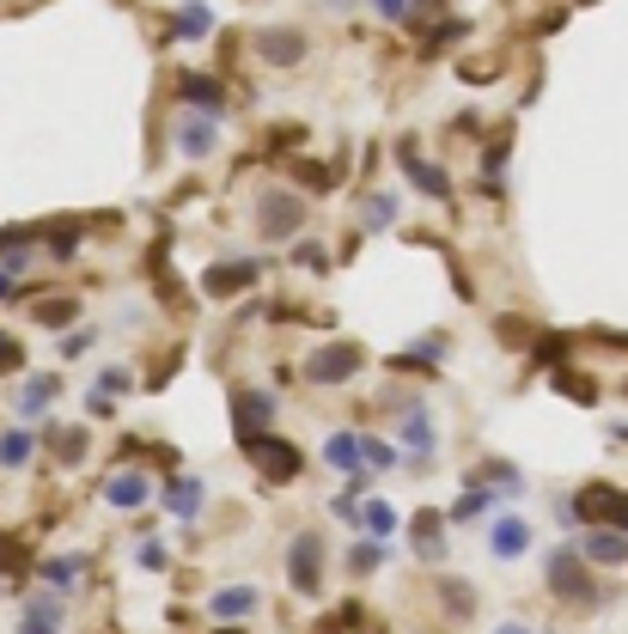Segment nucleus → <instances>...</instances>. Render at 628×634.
Returning a JSON list of instances; mask_svg holds the SVG:
<instances>
[{"mask_svg": "<svg viewBox=\"0 0 628 634\" xmlns=\"http://www.w3.org/2000/svg\"><path fill=\"white\" fill-rule=\"evenodd\" d=\"M562 531L574 525H610V531H628V489H610V482H586L574 489V501H562Z\"/></svg>", "mask_w": 628, "mask_h": 634, "instance_id": "2", "label": "nucleus"}, {"mask_svg": "<svg viewBox=\"0 0 628 634\" xmlns=\"http://www.w3.org/2000/svg\"><path fill=\"white\" fill-rule=\"evenodd\" d=\"M275 415H281V396L269 384H232V434L238 446L257 434H275Z\"/></svg>", "mask_w": 628, "mask_h": 634, "instance_id": "6", "label": "nucleus"}, {"mask_svg": "<svg viewBox=\"0 0 628 634\" xmlns=\"http://www.w3.org/2000/svg\"><path fill=\"white\" fill-rule=\"evenodd\" d=\"M105 501L117 506V513H134V506L153 501V476H147V470H117L105 482Z\"/></svg>", "mask_w": 628, "mask_h": 634, "instance_id": "21", "label": "nucleus"}, {"mask_svg": "<svg viewBox=\"0 0 628 634\" xmlns=\"http://www.w3.org/2000/svg\"><path fill=\"white\" fill-rule=\"evenodd\" d=\"M0 592H7V586H0Z\"/></svg>", "mask_w": 628, "mask_h": 634, "instance_id": "47", "label": "nucleus"}, {"mask_svg": "<svg viewBox=\"0 0 628 634\" xmlns=\"http://www.w3.org/2000/svg\"><path fill=\"white\" fill-rule=\"evenodd\" d=\"M391 226H397V196L391 189H372L360 201V232H391Z\"/></svg>", "mask_w": 628, "mask_h": 634, "instance_id": "31", "label": "nucleus"}, {"mask_svg": "<svg viewBox=\"0 0 628 634\" xmlns=\"http://www.w3.org/2000/svg\"><path fill=\"white\" fill-rule=\"evenodd\" d=\"M159 501H165V513L177 518V525H196L202 518V501H208V482H202V476H177L171 470V482H165V494H159Z\"/></svg>", "mask_w": 628, "mask_h": 634, "instance_id": "14", "label": "nucleus"}, {"mask_svg": "<svg viewBox=\"0 0 628 634\" xmlns=\"http://www.w3.org/2000/svg\"><path fill=\"white\" fill-rule=\"evenodd\" d=\"M13 568H31V555H25V543H19V537L0 531V573H13Z\"/></svg>", "mask_w": 628, "mask_h": 634, "instance_id": "40", "label": "nucleus"}, {"mask_svg": "<svg viewBox=\"0 0 628 634\" xmlns=\"http://www.w3.org/2000/svg\"><path fill=\"white\" fill-rule=\"evenodd\" d=\"M13 372H25V342L0 330V379H13Z\"/></svg>", "mask_w": 628, "mask_h": 634, "instance_id": "38", "label": "nucleus"}, {"mask_svg": "<svg viewBox=\"0 0 628 634\" xmlns=\"http://www.w3.org/2000/svg\"><path fill=\"white\" fill-rule=\"evenodd\" d=\"M55 396H62V372H37V379L19 384L13 409L25 415V427H37V422H50V403H55Z\"/></svg>", "mask_w": 628, "mask_h": 634, "instance_id": "16", "label": "nucleus"}, {"mask_svg": "<svg viewBox=\"0 0 628 634\" xmlns=\"http://www.w3.org/2000/svg\"><path fill=\"white\" fill-rule=\"evenodd\" d=\"M43 427V439H50V451H55V463H79L86 458V427H74V422H37Z\"/></svg>", "mask_w": 628, "mask_h": 634, "instance_id": "25", "label": "nucleus"}, {"mask_svg": "<svg viewBox=\"0 0 628 634\" xmlns=\"http://www.w3.org/2000/svg\"><path fill=\"white\" fill-rule=\"evenodd\" d=\"M79 238H86V226H79V220H62V226L50 232V256H55V263H67V256L79 251Z\"/></svg>", "mask_w": 628, "mask_h": 634, "instance_id": "37", "label": "nucleus"}, {"mask_svg": "<svg viewBox=\"0 0 628 634\" xmlns=\"http://www.w3.org/2000/svg\"><path fill=\"white\" fill-rule=\"evenodd\" d=\"M495 634H537V628H531V622H519V616H512V622H500Z\"/></svg>", "mask_w": 628, "mask_h": 634, "instance_id": "44", "label": "nucleus"}, {"mask_svg": "<svg viewBox=\"0 0 628 634\" xmlns=\"http://www.w3.org/2000/svg\"><path fill=\"white\" fill-rule=\"evenodd\" d=\"M305 196L300 189H262L257 196V238L262 244H293V238H305Z\"/></svg>", "mask_w": 628, "mask_h": 634, "instance_id": "3", "label": "nucleus"}, {"mask_svg": "<svg viewBox=\"0 0 628 634\" xmlns=\"http://www.w3.org/2000/svg\"><path fill=\"white\" fill-rule=\"evenodd\" d=\"M74 317H79V299H74V293H62V299H37V305H31V324H37V330H55V336H67V330H74Z\"/></svg>", "mask_w": 628, "mask_h": 634, "instance_id": "27", "label": "nucleus"}, {"mask_svg": "<svg viewBox=\"0 0 628 634\" xmlns=\"http://www.w3.org/2000/svg\"><path fill=\"white\" fill-rule=\"evenodd\" d=\"M354 525H360V531H367V537H391V531H397V506L391 501H379V494H372V501H354Z\"/></svg>", "mask_w": 628, "mask_h": 634, "instance_id": "30", "label": "nucleus"}, {"mask_svg": "<svg viewBox=\"0 0 628 634\" xmlns=\"http://www.w3.org/2000/svg\"><path fill=\"white\" fill-rule=\"evenodd\" d=\"M379 568H385V543L379 537H360L348 549V573H354V580H367V573H379Z\"/></svg>", "mask_w": 628, "mask_h": 634, "instance_id": "34", "label": "nucleus"}, {"mask_svg": "<svg viewBox=\"0 0 628 634\" xmlns=\"http://www.w3.org/2000/svg\"><path fill=\"white\" fill-rule=\"evenodd\" d=\"M580 561H586V568H604V573H622L628 568V531L592 525L586 537H580Z\"/></svg>", "mask_w": 628, "mask_h": 634, "instance_id": "8", "label": "nucleus"}, {"mask_svg": "<svg viewBox=\"0 0 628 634\" xmlns=\"http://www.w3.org/2000/svg\"><path fill=\"white\" fill-rule=\"evenodd\" d=\"M445 348H452V342H445V336H440V330H433V336H421V342H409V348H403V354H397V360H391V372H440V360H445Z\"/></svg>", "mask_w": 628, "mask_h": 634, "instance_id": "24", "label": "nucleus"}, {"mask_svg": "<svg viewBox=\"0 0 628 634\" xmlns=\"http://www.w3.org/2000/svg\"><path fill=\"white\" fill-rule=\"evenodd\" d=\"M488 555H495V561H519V555H531V518H519V513H495V518H488Z\"/></svg>", "mask_w": 628, "mask_h": 634, "instance_id": "13", "label": "nucleus"}, {"mask_svg": "<svg viewBox=\"0 0 628 634\" xmlns=\"http://www.w3.org/2000/svg\"><path fill=\"white\" fill-rule=\"evenodd\" d=\"M93 342H98V330H67V336H62V354H67V360H79Z\"/></svg>", "mask_w": 628, "mask_h": 634, "instance_id": "41", "label": "nucleus"}, {"mask_svg": "<svg viewBox=\"0 0 628 634\" xmlns=\"http://www.w3.org/2000/svg\"><path fill=\"white\" fill-rule=\"evenodd\" d=\"M293 263H300L305 275H329V263H336V256H329L324 238H293Z\"/></svg>", "mask_w": 628, "mask_h": 634, "instance_id": "33", "label": "nucleus"}, {"mask_svg": "<svg viewBox=\"0 0 628 634\" xmlns=\"http://www.w3.org/2000/svg\"><path fill=\"white\" fill-rule=\"evenodd\" d=\"M257 55L269 67H281V74H288V67H300L305 55H312V43H305L300 25H269V31H257Z\"/></svg>", "mask_w": 628, "mask_h": 634, "instance_id": "9", "label": "nucleus"}, {"mask_svg": "<svg viewBox=\"0 0 628 634\" xmlns=\"http://www.w3.org/2000/svg\"><path fill=\"white\" fill-rule=\"evenodd\" d=\"M543 586H550V598H555V604L580 610V616H592V610H604V604H610V586H598V580H592V568L580 561V549H574V543H562V549H550V555H543Z\"/></svg>", "mask_w": 628, "mask_h": 634, "instance_id": "1", "label": "nucleus"}, {"mask_svg": "<svg viewBox=\"0 0 628 634\" xmlns=\"http://www.w3.org/2000/svg\"><path fill=\"white\" fill-rule=\"evenodd\" d=\"M324 470H336V476L360 470V434H354V427H342V434L324 439Z\"/></svg>", "mask_w": 628, "mask_h": 634, "instance_id": "29", "label": "nucleus"}, {"mask_svg": "<svg viewBox=\"0 0 628 634\" xmlns=\"http://www.w3.org/2000/svg\"><path fill=\"white\" fill-rule=\"evenodd\" d=\"M324 561H329L324 531H300V537L288 543V586L300 598H324Z\"/></svg>", "mask_w": 628, "mask_h": 634, "instance_id": "7", "label": "nucleus"}, {"mask_svg": "<svg viewBox=\"0 0 628 634\" xmlns=\"http://www.w3.org/2000/svg\"><path fill=\"white\" fill-rule=\"evenodd\" d=\"M134 384H141V379H134V367H122V360H110V367H98L93 391H98V396H129Z\"/></svg>", "mask_w": 628, "mask_h": 634, "instance_id": "35", "label": "nucleus"}, {"mask_svg": "<svg viewBox=\"0 0 628 634\" xmlns=\"http://www.w3.org/2000/svg\"><path fill=\"white\" fill-rule=\"evenodd\" d=\"M397 158H403V177H409V189H421L427 201H452V177H445V165L421 158V153H415V141H403V146H397Z\"/></svg>", "mask_w": 628, "mask_h": 634, "instance_id": "11", "label": "nucleus"}, {"mask_svg": "<svg viewBox=\"0 0 628 634\" xmlns=\"http://www.w3.org/2000/svg\"><path fill=\"white\" fill-rule=\"evenodd\" d=\"M257 281H262V263L232 256V263H214L208 275H202V293H208V299H238V293L257 287Z\"/></svg>", "mask_w": 628, "mask_h": 634, "instance_id": "12", "label": "nucleus"}, {"mask_svg": "<svg viewBox=\"0 0 628 634\" xmlns=\"http://www.w3.org/2000/svg\"><path fill=\"white\" fill-rule=\"evenodd\" d=\"M317 634H379V616H372L367 604H336L317 622Z\"/></svg>", "mask_w": 628, "mask_h": 634, "instance_id": "26", "label": "nucleus"}, {"mask_svg": "<svg viewBox=\"0 0 628 634\" xmlns=\"http://www.w3.org/2000/svg\"><path fill=\"white\" fill-rule=\"evenodd\" d=\"M495 506H500L495 489H483V482H464V494L445 506V525H476V518H488Z\"/></svg>", "mask_w": 628, "mask_h": 634, "instance_id": "23", "label": "nucleus"}, {"mask_svg": "<svg viewBox=\"0 0 628 634\" xmlns=\"http://www.w3.org/2000/svg\"><path fill=\"white\" fill-rule=\"evenodd\" d=\"M367 372V348L360 342H317L305 354V384H324V391H342Z\"/></svg>", "mask_w": 628, "mask_h": 634, "instance_id": "4", "label": "nucleus"}, {"mask_svg": "<svg viewBox=\"0 0 628 634\" xmlns=\"http://www.w3.org/2000/svg\"><path fill=\"white\" fill-rule=\"evenodd\" d=\"M372 7H379V19H391V25L409 19V0H372Z\"/></svg>", "mask_w": 628, "mask_h": 634, "instance_id": "43", "label": "nucleus"}, {"mask_svg": "<svg viewBox=\"0 0 628 634\" xmlns=\"http://www.w3.org/2000/svg\"><path fill=\"white\" fill-rule=\"evenodd\" d=\"M37 568V580L50 586V592H79V580H86V568H93V555H43V561H31Z\"/></svg>", "mask_w": 628, "mask_h": 634, "instance_id": "19", "label": "nucleus"}, {"mask_svg": "<svg viewBox=\"0 0 628 634\" xmlns=\"http://www.w3.org/2000/svg\"><path fill=\"white\" fill-rule=\"evenodd\" d=\"M13 293H19V281H13V275H7V269H0V305L13 299Z\"/></svg>", "mask_w": 628, "mask_h": 634, "instance_id": "45", "label": "nucleus"}, {"mask_svg": "<svg viewBox=\"0 0 628 634\" xmlns=\"http://www.w3.org/2000/svg\"><path fill=\"white\" fill-rule=\"evenodd\" d=\"M171 146H177V158H208L214 146H220V117L184 110V117H177V129H171Z\"/></svg>", "mask_w": 628, "mask_h": 634, "instance_id": "10", "label": "nucleus"}, {"mask_svg": "<svg viewBox=\"0 0 628 634\" xmlns=\"http://www.w3.org/2000/svg\"><path fill=\"white\" fill-rule=\"evenodd\" d=\"M409 543H415V561H421V568H440V561H445V513L421 506L415 525H409Z\"/></svg>", "mask_w": 628, "mask_h": 634, "instance_id": "18", "label": "nucleus"}, {"mask_svg": "<svg viewBox=\"0 0 628 634\" xmlns=\"http://www.w3.org/2000/svg\"><path fill=\"white\" fill-rule=\"evenodd\" d=\"M171 31H177L184 43H202L214 31V13L202 7V0H184V7H177V19H171Z\"/></svg>", "mask_w": 628, "mask_h": 634, "instance_id": "32", "label": "nucleus"}, {"mask_svg": "<svg viewBox=\"0 0 628 634\" xmlns=\"http://www.w3.org/2000/svg\"><path fill=\"white\" fill-rule=\"evenodd\" d=\"M440 604H445V616L452 622H476V610H483V592H476L470 580H458V573H440Z\"/></svg>", "mask_w": 628, "mask_h": 634, "instance_id": "22", "label": "nucleus"}, {"mask_svg": "<svg viewBox=\"0 0 628 634\" xmlns=\"http://www.w3.org/2000/svg\"><path fill=\"white\" fill-rule=\"evenodd\" d=\"M86 415H93V422H117V409H110V396H86Z\"/></svg>", "mask_w": 628, "mask_h": 634, "instance_id": "42", "label": "nucleus"}, {"mask_svg": "<svg viewBox=\"0 0 628 634\" xmlns=\"http://www.w3.org/2000/svg\"><path fill=\"white\" fill-rule=\"evenodd\" d=\"M67 628V598L62 592H37L19 610V634H62Z\"/></svg>", "mask_w": 628, "mask_h": 634, "instance_id": "17", "label": "nucleus"}, {"mask_svg": "<svg viewBox=\"0 0 628 634\" xmlns=\"http://www.w3.org/2000/svg\"><path fill=\"white\" fill-rule=\"evenodd\" d=\"M238 451H245V458L257 463V476H262V482H275V489H288V482H300V476H305V451L293 446V439L257 434V439H245Z\"/></svg>", "mask_w": 628, "mask_h": 634, "instance_id": "5", "label": "nucleus"}, {"mask_svg": "<svg viewBox=\"0 0 628 634\" xmlns=\"http://www.w3.org/2000/svg\"><path fill=\"white\" fill-rule=\"evenodd\" d=\"M37 446H43V439L31 434V427H7V434H0V470H31Z\"/></svg>", "mask_w": 628, "mask_h": 634, "instance_id": "28", "label": "nucleus"}, {"mask_svg": "<svg viewBox=\"0 0 628 634\" xmlns=\"http://www.w3.org/2000/svg\"><path fill=\"white\" fill-rule=\"evenodd\" d=\"M177 105L184 110H202V117H226V79H214V74H184L177 79Z\"/></svg>", "mask_w": 628, "mask_h": 634, "instance_id": "15", "label": "nucleus"}, {"mask_svg": "<svg viewBox=\"0 0 628 634\" xmlns=\"http://www.w3.org/2000/svg\"><path fill=\"white\" fill-rule=\"evenodd\" d=\"M336 184H342L336 165H317V158H300V165H293V189H336Z\"/></svg>", "mask_w": 628, "mask_h": 634, "instance_id": "36", "label": "nucleus"}, {"mask_svg": "<svg viewBox=\"0 0 628 634\" xmlns=\"http://www.w3.org/2000/svg\"><path fill=\"white\" fill-rule=\"evenodd\" d=\"M262 610V592L257 586H220V592L208 598V616L214 622H250Z\"/></svg>", "mask_w": 628, "mask_h": 634, "instance_id": "20", "label": "nucleus"}, {"mask_svg": "<svg viewBox=\"0 0 628 634\" xmlns=\"http://www.w3.org/2000/svg\"><path fill=\"white\" fill-rule=\"evenodd\" d=\"M134 568H141V573H165V568H171L165 543H153V537H147V543H141V555H134Z\"/></svg>", "mask_w": 628, "mask_h": 634, "instance_id": "39", "label": "nucleus"}, {"mask_svg": "<svg viewBox=\"0 0 628 634\" xmlns=\"http://www.w3.org/2000/svg\"><path fill=\"white\" fill-rule=\"evenodd\" d=\"M220 634H245V628H238V622H220Z\"/></svg>", "mask_w": 628, "mask_h": 634, "instance_id": "46", "label": "nucleus"}]
</instances>
